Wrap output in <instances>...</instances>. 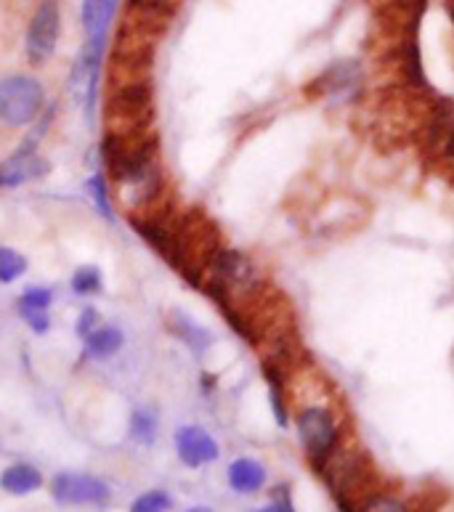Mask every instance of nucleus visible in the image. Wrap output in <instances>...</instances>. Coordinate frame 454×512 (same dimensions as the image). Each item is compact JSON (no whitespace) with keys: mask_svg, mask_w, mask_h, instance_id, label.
I'll return each mask as SVG.
<instances>
[{"mask_svg":"<svg viewBox=\"0 0 454 512\" xmlns=\"http://www.w3.org/2000/svg\"><path fill=\"white\" fill-rule=\"evenodd\" d=\"M186 512H210L208 507H192V510H186Z\"/></svg>","mask_w":454,"mask_h":512,"instance_id":"25","label":"nucleus"},{"mask_svg":"<svg viewBox=\"0 0 454 512\" xmlns=\"http://www.w3.org/2000/svg\"><path fill=\"white\" fill-rule=\"evenodd\" d=\"M170 510V497L165 491H147L133 502L131 512H168Z\"/></svg>","mask_w":454,"mask_h":512,"instance_id":"18","label":"nucleus"},{"mask_svg":"<svg viewBox=\"0 0 454 512\" xmlns=\"http://www.w3.org/2000/svg\"><path fill=\"white\" fill-rule=\"evenodd\" d=\"M168 324H170V329H173V332H176V335L181 337V340H184V343L189 345V348H192V351L202 353L210 345V335H208V332H205V329H202V327H197V324L186 319V316L178 314V311L173 316H170Z\"/></svg>","mask_w":454,"mask_h":512,"instance_id":"14","label":"nucleus"},{"mask_svg":"<svg viewBox=\"0 0 454 512\" xmlns=\"http://www.w3.org/2000/svg\"><path fill=\"white\" fill-rule=\"evenodd\" d=\"M271 507H274V512H298L293 505V494H290L287 483H279L277 489L271 491Z\"/></svg>","mask_w":454,"mask_h":512,"instance_id":"22","label":"nucleus"},{"mask_svg":"<svg viewBox=\"0 0 454 512\" xmlns=\"http://www.w3.org/2000/svg\"><path fill=\"white\" fill-rule=\"evenodd\" d=\"M208 295L218 300V306L229 311L234 300H253L266 287L261 268L242 250L218 247L208 266Z\"/></svg>","mask_w":454,"mask_h":512,"instance_id":"2","label":"nucleus"},{"mask_svg":"<svg viewBox=\"0 0 454 512\" xmlns=\"http://www.w3.org/2000/svg\"><path fill=\"white\" fill-rule=\"evenodd\" d=\"M131 436L139 441V444H152L154 436H157V420H154L152 412H133L131 420Z\"/></svg>","mask_w":454,"mask_h":512,"instance_id":"16","label":"nucleus"},{"mask_svg":"<svg viewBox=\"0 0 454 512\" xmlns=\"http://www.w3.org/2000/svg\"><path fill=\"white\" fill-rule=\"evenodd\" d=\"M359 88H362V67L356 62H340L332 64L322 77H316L311 91L319 96H330V99L348 101L354 99Z\"/></svg>","mask_w":454,"mask_h":512,"instance_id":"7","label":"nucleus"},{"mask_svg":"<svg viewBox=\"0 0 454 512\" xmlns=\"http://www.w3.org/2000/svg\"><path fill=\"white\" fill-rule=\"evenodd\" d=\"M22 316H24V321H27L32 329H35V332H40V335H43L48 327H51V319H48L46 311H32V308H22Z\"/></svg>","mask_w":454,"mask_h":512,"instance_id":"23","label":"nucleus"},{"mask_svg":"<svg viewBox=\"0 0 454 512\" xmlns=\"http://www.w3.org/2000/svg\"><path fill=\"white\" fill-rule=\"evenodd\" d=\"M59 38V8L54 0H43L38 14L32 19L30 32H27V56L32 64H43L51 59Z\"/></svg>","mask_w":454,"mask_h":512,"instance_id":"5","label":"nucleus"},{"mask_svg":"<svg viewBox=\"0 0 454 512\" xmlns=\"http://www.w3.org/2000/svg\"><path fill=\"white\" fill-rule=\"evenodd\" d=\"M117 0H83V24L88 38H107V24L115 14Z\"/></svg>","mask_w":454,"mask_h":512,"instance_id":"12","label":"nucleus"},{"mask_svg":"<svg viewBox=\"0 0 454 512\" xmlns=\"http://www.w3.org/2000/svg\"><path fill=\"white\" fill-rule=\"evenodd\" d=\"M96 319H99V314L93 311V308H85L83 314H80V319H77V335L80 337H88L93 332V327H96Z\"/></svg>","mask_w":454,"mask_h":512,"instance_id":"24","label":"nucleus"},{"mask_svg":"<svg viewBox=\"0 0 454 512\" xmlns=\"http://www.w3.org/2000/svg\"><path fill=\"white\" fill-rule=\"evenodd\" d=\"M359 512H420V510H417V505L407 497V494H399V491L375 486V489H372L362 502H359Z\"/></svg>","mask_w":454,"mask_h":512,"instance_id":"10","label":"nucleus"},{"mask_svg":"<svg viewBox=\"0 0 454 512\" xmlns=\"http://www.w3.org/2000/svg\"><path fill=\"white\" fill-rule=\"evenodd\" d=\"M0 186H3V184H0Z\"/></svg>","mask_w":454,"mask_h":512,"instance_id":"27","label":"nucleus"},{"mask_svg":"<svg viewBox=\"0 0 454 512\" xmlns=\"http://www.w3.org/2000/svg\"><path fill=\"white\" fill-rule=\"evenodd\" d=\"M46 101L43 85L35 77L14 75L0 80V120L6 125H30Z\"/></svg>","mask_w":454,"mask_h":512,"instance_id":"4","label":"nucleus"},{"mask_svg":"<svg viewBox=\"0 0 454 512\" xmlns=\"http://www.w3.org/2000/svg\"><path fill=\"white\" fill-rule=\"evenodd\" d=\"M152 120V85L139 83L115 85L107 101V123L112 136H144Z\"/></svg>","mask_w":454,"mask_h":512,"instance_id":"3","label":"nucleus"},{"mask_svg":"<svg viewBox=\"0 0 454 512\" xmlns=\"http://www.w3.org/2000/svg\"><path fill=\"white\" fill-rule=\"evenodd\" d=\"M258 512H274V507L266 505V507H261V510H258Z\"/></svg>","mask_w":454,"mask_h":512,"instance_id":"26","label":"nucleus"},{"mask_svg":"<svg viewBox=\"0 0 454 512\" xmlns=\"http://www.w3.org/2000/svg\"><path fill=\"white\" fill-rule=\"evenodd\" d=\"M298 441L306 454V462L314 473H319L335 451L346 444V428L338 409L332 406L330 396H319V401H308L298 406L295 414Z\"/></svg>","mask_w":454,"mask_h":512,"instance_id":"1","label":"nucleus"},{"mask_svg":"<svg viewBox=\"0 0 454 512\" xmlns=\"http://www.w3.org/2000/svg\"><path fill=\"white\" fill-rule=\"evenodd\" d=\"M51 494L62 505H99L109 499V486L93 475L62 473L51 483Z\"/></svg>","mask_w":454,"mask_h":512,"instance_id":"6","label":"nucleus"},{"mask_svg":"<svg viewBox=\"0 0 454 512\" xmlns=\"http://www.w3.org/2000/svg\"><path fill=\"white\" fill-rule=\"evenodd\" d=\"M40 486H43V475L32 465H11L0 475V489L8 491V494H16V497L32 494Z\"/></svg>","mask_w":454,"mask_h":512,"instance_id":"11","label":"nucleus"},{"mask_svg":"<svg viewBox=\"0 0 454 512\" xmlns=\"http://www.w3.org/2000/svg\"><path fill=\"white\" fill-rule=\"evenodd\" d=\"M72 290L77 295H93V292L101 290V274L96 266H83L77 268L75 276H72Z\"/></svg>","mask_w":454,"mask_h":512,"instance_id":"17","label":"nucleus"},{"mask_svg":"<svg viewBox=\"0 0 454 512\" xmlns=\"http://www.w3.org/2000/svg\"><path fill=\"white\" fill-rule=\"evenodd\" d=\"M120 348H123V332L115 327L93 329L91 335L85 337V351L91 353V356H96V359L115 356Z\"/></svg>","mask_w":454,"mask_h":512,"instance_id":"13","label":"nucleus"},{"mask_svg":"<svg viewBox=\"0 0 454 512\" xmlns=\"http://www.w3.org/2000/svg\"><path fill=\"white\" fill-rule=\"evenodd\" d=\"M229 486L237 494H258L269 481V470L263 467V462L250 457H239L229 465Z\"/></svg>","mask_w":454,"mask_h":512,"instance_id":"9","label":"nucleus"},{"mask_svg":"<svg viewBox=\"0 0 454 512\" xmlns=\"http://www.w3.org/2000/svg\"><path fill=\"white\" fill-rule=\"evenodd\" d=\"M176 449L181 462L189 467L208 465V462L218 459V444L208 430L197 428V425H186V428L178 430Z\"/></svg>","mask_w":454,"mask_h":512,"instance_id":"8","label":"nucleus"},{"mask_svg":"<svg viewBox=\"0 0 454 512\" xmlns=\"http://www.w3.org/2000/svg\"><path fill=\"white\" fill-rule=\"evenodd\" d=\"M88 192L93 194V199H96V207H99V213L107 218V221H112L115 215H112V207H109V199H107V184H104V178L101 176H93L91 181H88V186H85Z\"/></svg>","mask_w":454,"mask_h":512,"instance_id":"20","label":"nucleus"},{"mask_svg":"<svg viewBox=\"0 0 454 512\" xmlns=\"http://www.w3.org/2000/svg\"><path fill=\"white\" fill-rule=\"evenodd\" d=\"M436 152H439L441 165L454 170V123L436 130Z\"/></svg>","mask_w":454,"mask_h":512,"instance_id":"19","label":"nucleus"},{"mask_svg":"<svg viewBox=\"0 0 454 512\" xmlns=\"http://www.w3.org/2000/svg\"><path fill=\"white\" fill-rule=\"evenodd\" d=\"M51 300H54L51 290H46V287H30V290L22 295V303H19V306L32 308V311H46V308L51 306Z\"/></svg>","mask_w":454,"mask_h":512,"instance_id":"21","label":"nucleus"},{"mask_svg":"<svg viewBox=\"0 0 454 512\" xmlns=\"http://www.w3.org/2000/svg\"><path fill=\"white\" fill-rule=\"evenodd\" d=\"M24 268H27L24 255H19L11 247H0V282H14V279H19L24 274Z\"/></svg>","mask_w":454,"mask_h":512,"instance_id":"15","label":"nucleus"}]
</instances>
